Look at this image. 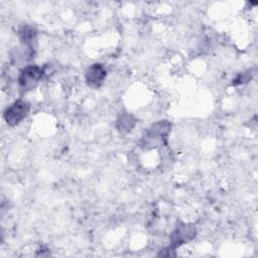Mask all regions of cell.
I'll return each instance as SVG.
<instances>
[{
    "label": "cell",
    "mask_w": 258,
    "mask_h": 258,
    "mask_svg": "<svg viewBox=\"0 0 258 258\" xmlns=\"http://www.w3.org/2000/svg\"><path fill=\"white\" fill-rule=\"evenodd\" d=\"M45 74L43 68L35 64H28L19 71L17 77L18 89L22 93H26L34 89L41 81Z\"/></svg>",
    "instance_id": "obj_2"
},
{
    "label": "cell",
    "mask_w": 258,
    "mask_h": 258,
    "mask_svg": "<svg viewBox=\"0 0 258 258\" xmlns=\"http://www.w3.org/2000/svg\"><path fill=\"white\" fill-rule=\"evenodd\" d=\"M137 124V119L129 113H121L116 119V129L120 134H128Z\"/></svg>",
    "instance_id": "obj_7"
},
{
    "label": "cell",
    "mask_w": 258,
    "mask_h": 258,
    "mask_svg": "<svg viewBox=\"0 0 258 258\" xmlns=\"http://www.w3.org/2000/svg\"><path fill=\"white\" fill-rule=\"evenodd\" d=\"M30 104L22 99L15 100L3 112V118L6 124L10 127L20 124L29 114Z\"/></svg>",
    "instance_id": "obj_3"
},
{
    "label": "cell",
    "mask_w": 258,
    "mask_h": 258,
    "mask_svg": "<svg viewBox=\"0 0 258 258\" xmlns=\"http://www.w3.org/2000/svg\"><path fill=\"white\" fill-rule=\"evenodd\" d=\"M170 130L171 124L166 120L153 123L141 137L139 147L143 150H151L167 145Z\"/></svg>",
    "instance_id": "obj_1"
},
{
    "label": "cell",
    "mask_w": 258,
    "mask_h": 258,
    "mask_svg": "<svg viewBox=\"0 0 258 258\" xmlns=\"http://www.w3.org/2000/svg\"><path fill=\"white\" fill-rule=\"evenodd\" d=\"M251 78H252V74H251L250 71L240 73V74L233 80L232 85H233V86H240V85L247 84V83L251 80Z\"/></svg>",
    "instance_id": "obj_8"
},
{
    "label": "cell",
    "mask_w": 258,
    "mask_h": 258,
    "mask_svg": "<svg viewBox=\"0 0 258 258\" xmlns=\"http://www.w3.org/2000/svg\"><path fill=\"white\" fill-rule=\"evenodd\" d=\"M18 35L19 39L21 41V44L35 50V44H36V39H37V30L29 24H25L21 26L18 30Z\"/></svg>",
    "instance_id": "obj_6"
},
{
    "label": "cell",
    "mask_w": 258,
    "mask_h": 258,
    "mask_svg": "<svg viewBox=\"0 0 258 258\" xmlns=\"http://www.w3.org/2000/svg\"><path fill=\"white\" fill-rule=\"evenodd\" d=\"M107 77V70L104 64L101 62H95L91 64L85 74V80L87 85L90 88L93 89H98L100 88Z\"/></svg>",
    "instance_id": "obj_5"
},
{
    "label": "cell",
    "mask_w": 258,
    "mask_h": 258,
    "mask_svg": "<svg viewBox=\"0 0 258 258\" xmlns=\"http://www.w3.org/2000/svg\"><path fill=\"white\" fill-rule=\"evenodd\" d=\"M197 235V229L191 224L181 223L175 227L170 234V245L172 249H176L181 245L190 242Z\"/></svg>",
    "instance_id": "obj_4"
}]
</instances>
